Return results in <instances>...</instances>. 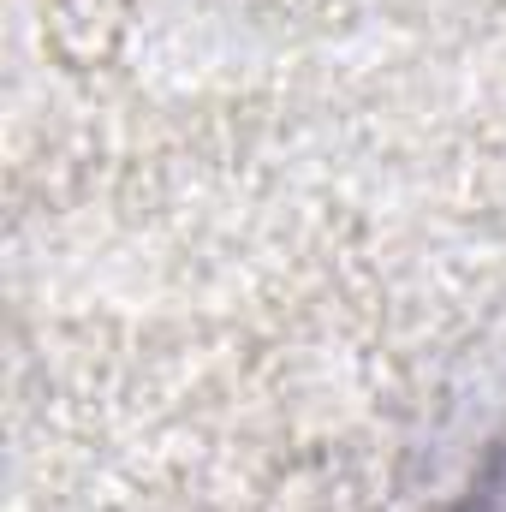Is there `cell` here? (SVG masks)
<instances>
[{"label":"cell","instance_id":"cell-1","mask_svg":"<svg viewBox=\"0 0 506 512\" xmlns=\"http://www.w3.org/2000/svg\"><path fill=\"white\" fill-rule=\"evenodd\" d=\"M453 512H506V441L483 459V471L471 477V489L459 495Z\"/></svg>","mask_w":506,"mask_h":512}]
</instances>
